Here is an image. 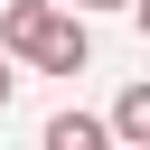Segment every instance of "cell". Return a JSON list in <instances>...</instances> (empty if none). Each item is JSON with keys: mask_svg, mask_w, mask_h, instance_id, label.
Returning a JSON list of instances; mask_svg holds the SVG:
<instances>
[{"mask_svg": "<svg viewBox=\"0 0 150 150\" xmlns=\"http://www.w3.org/2000/svg\"><path fill=\"white\" fill-rule=\"evenodd\" d=\"M0 56H19V66H38V75H84V66H94V38H84V19L56 9V0H9V9H0Z\"/></svg>", "mask_w": 150, "mask_h": 150, "instance_id": "cell-1", "label": "cell"}, {"mask_svg": "<svg viewBox=\"0 0 150 150\" xmlns=\"http://www.w3.org/2000/svg\"><path fill=\"white\" fill-rule=\"evenodd\" d=\"M103 131H112V150H150V75L122 84V103L103 112Z\"/></svg>", "mask_w": 150, "mask_h": 150, "instance_id": "cell-2", "label": "cell"}, {"mask_svg": "<svg viewBox=\"0 0 150 150\" xmlns=\"http://www.w3.org/2000/svg\"><path fill=\"white\" fill-rule=\"evenodd\" d=\"M38 150H112V131H103V112H56L38 131Z\"/></svg>", "mask_w": 150, "mask_h": 150, "instance_id": "cell-3", "label": "cell"}, {"mask_svg": "<svg viewBox=\"0 0 150 150\" xmlns=\"http://www.w3.org/2000/svg\"><path fill=\"white\" fill-rule=\"evenodd\" d=\"M56 9H75V19H84V9H141V0H56Z\"/></svg>", "mask_w": 150, "mask_h": 150, "instance_id": "cell-4", "label": "cell"}, {"mask_svg": "<svg viewBox=\"0 0 150 150\" xmlns=\"http://www.w3.org/2000/svg\"><path fill=\"white\" fill-rule=\"evenodd\" d=\"M9 94H19V75H9V56H0V103H9Z\"/></svg>", "mask_w": 150, "mask_h": 150, "instance_id": "cell-5", "label": "cell"}, {"mask_svg": "<svg viewBox=\"0 0 150 150\" xmlns=\"http://www.w3.org/2000/svg\"><path fill=\"white\" fill-rule=\"evenodd\" d=\"M131 19H141V38H150V0H141V9H131Z\"/></svg>", "mask_w": 150, "mask_h": 150, "instance_id": "cell-6", "label": "cell"}]
</instances>
